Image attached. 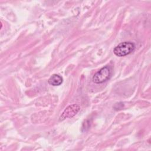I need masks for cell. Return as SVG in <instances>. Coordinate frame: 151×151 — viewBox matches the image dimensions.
Here are the masks:
<instances>
[{
	"label": "cell",
	"instance_id": "obj_1",
	"mask_svg": "<svg viewBox=\"0 0 151 151\" xmlns=\"http://www.w3.org/2000/svg\"><path fill=\"white\" fill-rule=\"evenodd\" d=\"M135 48V45L130 41H124L119 44L113 50L114 54L118 57H124L132 53Z\"/></svg>",
	"mask_w": 151,
	"mask_h": 151
},
{
	"label": "cell",
	"instance_id": "obj_2",
	"mask_svg": "<svg viewBox=\"0 0 151 151\" xmlns=\"http://www.w3.org/2000/svg\"><path fill=\"white\" fill-rule=\"evenodd\" d=\"M111 76V68L109 66H105L96 72L93 76L94 83L100 84L108 80Z\"/></svg>",
	"mask_w": 151,
	"mask_h": 151
},
{
	"label": "cell",
	"instance_id": "obj_3",
	"mask_svg": "<svg viewBox=\"0 0 151 151\" xmlns=\"http://www.w3.org/2000/svg\"><path fill=\"white\" fill-rule=\"evenodd\" d=\"M80 107L78 105L74 104L67 107L60 116L59 120L63 121L67 118H71L75 116L80 110Z\"/></svg>",
	"mask_w": 151,
	"mask_h": 151
},
{
	"label": "cell",
	"instance_id": "obj_4",
	"mask_svg": "<svg viewBox=\"0 0 151 151\" xmlns=\"http://www.w3.org/2000/svg\"><path fill=\"white\" fill-rule=\"evenodd\" d=\"M63 77L57 74H52L48 80V83L50 85H52L54 86H57L61 85L63 83Z\"/></svg>",
	"mask_w": 151,
	"mask_h": 151
}]
</instances>
